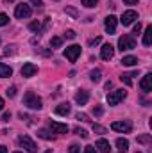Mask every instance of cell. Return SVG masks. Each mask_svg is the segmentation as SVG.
<instances>
[{
	"label": "cell",
	"mask_w": 152,
	"mask_h": 153,
	"mask_svg": "<svg viewBox=\"0 0 152 153\" xmlns=\"http://www.w3.org/2000/svg\"><path fill=\"white\" fill-rule=\"evenodd\" d=\"M75 117L79 119V121H90V119H88V116H86V114H82V112H79V114H77Z\"/></svg>",
	"instance_id": "cell-34"
},
{
	"label": "cell",
	"mask_w": 152,
	"mask_h": 153,
	"mask_svg": "<svg viewBox=\"0 0 152 153\" xmlns=\"http://www.w3.org/2000/svg\"><path fill=\"white\" fill-rule=\"evenodd\" d=\"M100 41H102V38H95V39H91V41H90V46H95V45H99Z\"/></svg>",
	"instance_id": "cell-37"
},
{
	"label": "cell",
	"mask_w": 152,
	"mask_h": 153,
	"mask_svg": "<svg viewBox=\"0 0 152 153\" xmlns=\"http://www.w3.org/2000/svg\"><path fill=\"white\" fill-rule=\"evenodd\" d=\"M123 2H125V4H127V5H134V4H136V2H138V0H123Z\"/></svg>",
	"instance_id": "cell-43"
},
{
	"label": "cell",
	"mask_w": 152,
	"mask_h": 153,
	"mask_svg": "<svg viewBox=\"0 0 152 153\" xmlns=\"http://www.w3.org/2000/svg\"><path fill=\"white\" fill-rule=\"evenodd\" d=\"M38 137H41V139H45V141H52L54 139V135L48 132V130H45V128H41V130H38Z\"/></svg>",
	"instance_id": "cell-22"
},
{
	"label": "cell",
	"mask_w": 152,
	"mask_h": 153,
	"mask_svg": "<svg viewBox=\"0 0 152 153\" xmlns=\"http://www.w3.org/2000/svg\"><path fill=\"white\" fill-rule=\"evenodd\" d=\"M65 11H66L68 14H72V16H77V11H75V9H74V7H66Z\"/></svg>",
	"instance_id": "cell-36"
},
{
	"label": "cell",
	"mask_w": 152,
	"mask_h": 153,
	"mask_svg": "<svg viewBox=\"0 0 152 153\" xmlns=\"http://www.w3.org/2000/svg\"><path fill=\"white\" fill-rule=\"evenodd\" d=\"M116 148H118L122 153H125L127 150H129V141H127V139H122V137L116 139Z\"/></svg>",
	"instance_id": "cell-18"
},
{
	"label": "cell",
	"mask_w": 152,
	"mask_h": 153,
	"mask_svg": "<svg viewBox=\"0 0 152 153\" xmlns=\"http://www.w3.org/2000/svg\"><path fill=\"white\" fill-rule=\"evenodd\" d=\"M74 132H75L77 135H79V137H82V139H88V132H86L84 128H79V126H77V128L74 130Z\"/></svg>",
	"instance_id": "cell-29"
},
{
	"label": "cell",
	"mask_w": 152,
	"mask_h": 153,
	"mask_svg": "<svg viewBox=\"0 0 152 153\" xmlns=\"http://www.w3.org/2000/svg\"><path fill=\"white\" fill-rule=\"evenodd\" d=\"M50 130H52V134H66L68 132V125L57 123V121H50Z\"/></svg>",
	"instance_id": "cell-12"
},
{
	"label": "cell",
	"mask_w": 152,
	"mask_h": 153,
	"mask_svg": "<svg viewBox=\"0 0 152 153\" xmlns=\"http://www.w3.org/2000/svg\"><path fill=\"white\" fill-rule=\"evenodd\" d=\"M7 23H9V16L4 14V13H0V27H4V25H7Z\"/></svg>",
	"instance_id": "cell-30"
},
{
	"label": "cell",
	"mask_w": 152,
	"mask_h": 153,
	"mask_svg": "<svg viewBox=\"0 0 152 153\" xmlns=\"http://www.w3.org/2000/svg\"><path fill=\"white\" fill-rule=\"evenodd\" d=\"M14 153H22V152H14Z\"/></svg>",
	"instance_id": "cell-48"
},
{
	"label": "cell",
	"mask_w": 152,
	"mask_h": 153,
	"mask_svg": "<svg viewBox=\"0 0 152 153\" xmlns=\"http://www.w3.org/2000/svg\"><path fill=\"white\" fill-rule=\"evenodd\" d=\"M29 29H31L32 32H41V23H39V22H31Z\"/></svg>",
	"instance_id": "cell-26"
},
{
	"label": "cell",
	"mask_w": 152,
	"mask_h": 153,
	"mask_svg": "<svg viewBox=\"0 0 152 153\" xmlns=\"http://www.w3.org/2000/svg\"><path fill=\"white\" fill-rule=\"evenodd\" d=\"M100 75H102V71H100V70H93V71L90 73L91 82H100Z\"/></svg>",
	"instance_id": "cell-24"
},
{
	"label": "cell",
	"mask_w": 152,
	"mask_h": 153,
	"mask_svg": "<svg viewBox=\"0 0 152 153\" xmlns=\"http://www.w3.org/2000/svg\"><path fill=\"white\" fill-rule=\"evenodd\" d=\"M11 75H13V70L7 64L0 62V78H7V76H11Z\"/></svg>",
	"instance_id": "cell-17"
},
{
	"label": "cell",
	"mask_w": 152,
	"mask_h": 153,
	"mask_svg": "<svg viewBox=\"0 0 152 153\" xmlns=\"http://www.w3.org/2000/svg\"><path fill=\"white\" fill-rule=\"evenodd\" d=\"M95 148L100 153H109L111 152V146H109V143H108L106 139H99V141L95 143Z\"/></svg>",
	"instance_id": "cell-14"
},
{
	"label": "cell",
	"mask_w": 152,
	"mask_h": 153,
	"mask_svg": "<svg viewBox=\"0 0 152 153\" xmlns=\"http://www.w3.org/2000/svg\"><path fill=\"white\" fill-rule=\"evenodd\" d=\"M70 111H72V105L66 102V103H61V105H57L56 107V114L59 116H68L70 114Z\"/></svg>",
	"instance_id": "cell-16"
},
{
	"label": "cell",
	"mask_w": 152,
	"mask_h": 153,
	"mask_svg": "<svg viewBox=\"0 0 152 153\" xmlns=\"http://www.w3.org/2000/svg\"><path fill=\"white\" fill-rule=\"evenodd\" d=\"M2 109H4V100L0 98V111H2Z\"/></svg>",
	"instance_id": "cell-46"
},
{
	"label": "cell",
	"mask_w": 152,
	"mask_h": 153,
	"mask_svg": "<svg viewBox=\"0 0 152 153\" xmlns=\"http://www.w3.org/2000/svg\"><path fill=\"white\" fill-rule=\"evenodd\" d=\"M93 114L97 116V117H100V116L104 114V109H102L100 105H97V107H93Z\"/></svg>",
	"instance_id": "cell-31"
},
{
	"label": "cell",
	"mask_w": 152,
	"mask_h": 153,
	"mask_svg": "<svg viewBox=\"0 0 152 153\" xmlns=\"http://www.w3.org/2000/svg\"><path fill=\"white\" fill-rule=\"evenodd\" d=\"M136 153H141V152H136Z\"/></svg>",
	"instance_id": "cell-49"
},
{
	"label": "cell",
	"mask_w": 152,
	"mask_h": 153,
	"mask_svg": "<svg viewBox=\"0 0 152 153\" xmlns=\"http://www.w3.org/2000/svg\"><path fill=\"white\" fill-rule=\"evenodd\" d=\"M150 43H152V27L149 25L145 29V34H143V45L145 46H150Z\"/></svg>",
	"instance_id": "cell-21"
},
{
	"label": "cell",
	"mask_w": 152,
	"mask_h": 153,
	"mask_svg": "<svg viewBox=\"0 0 152 153\" xmlns=\"http://www.w3.org/2000/svg\"><path fill=\"white\" fill-rule=\"evenodd\" d=\"M61 45H63V39L61 38H52L50 39V46H52V48H59Z\"/></svg>",
	"instance_id": "cell-25"
},
{
	"label": "cell",
	"mask_w": 152,
	"mask_h": 153,
	"mask_svg": "<svg viewBox=\"0 0 152 153\" xmlns=\"http://www.w3.org/2000/svg\"><path fill=\"white\" fill-rule=\"evenodd\" d=\"M4 2H5V4H9V2H14V0H4Z\"/></svg>",
	"instance_id": "cell-47"
},
{
	"label": "cell",
	"mask_w": 152,
	"mask_h": 153,
	"mask_svg": "<svg viewBox=\"0 0 152 153\" xmlns=\"http://www.w3.org/2000/svg\"><path fill=\"white\" fill-rule=\"evenodd\" d=\"M84 153H97V150H95L93 146H86V148H84Z\"/></svg>",
	"instance_id": "cell-39"
},
{
	"label": "cell",
	"mask_w": 152,
	"mask_h": 153,
	"mask_svg": "<svg viewBox=\"0 0 152 153\" xmlns=\"http://www.w3.org/2000/svg\"><path fill=\"white\" fill-rule=\"evenodd\" d=\"M11 119V112H4V116H2V121H9Z\"/></svg>",
	"instance_id": "cell-41"
},
{
	"label": "cell",
	"mask_w": 152,
	"mask_h": 153,
	"mask_svg": "<svg viewBox=\"0 0 152 153\" xmlns=\"http://www.w3.org/2000/svg\"><path fill=\"white\" fill-rule=\"evenodd\" d=\"M132 48H136V41H134V38L131 34L120 36V39H118V50L127 52V50H132Z\"/></svg>",
	"instance_id": "cell-2"
},
{
	"label": "cell",
	"mask_w": 152,
	"mask_h": 153,
	"mask_svg": "<svg viewBox=\"0 0 152 153\" xmlns=\"http://www.w3.org/2000/svg\"><path fill=\"white\" fill-rule=\"evenodd\" d=\"M20 117H22V119H25V121H29V119H31V117H29V116H27V114H23V112H22V114H20Z\"/></svg>",
	"instance_id": "cell-44"
},
{
	"label": "cell",
	"mask_w": 152,
	"mask_h": 153,
	"mask_svg": "<svg viewBox=\"0 0 152 153\" xmlns=\"http://www.w3.org/2000/svg\"><path fill=\"white\" fill-rule=\"evenodd\" d=\"M68 152L70 153H79L81 152V146H79V144H72V146L68 148Z\"/></svg>",
	"instance_id": "cell-33"
},
{
	"label": "cell",
	"mask_w": 152,
	"mask_h": 153,
	"mask_svg": "<svg viewBox=\"0 0 152 153\" xmlns=\"http://www.w3.org/2000/svg\"><path fill=\"white\" fill-rule=\"evenodd\" d=\"M36 73H38V66L36 64H32V62H25L23 64V68H22V76L23 78H31Z\"/></svg>",
	"instance_id": "cell-9"
},
{
	"label": "cell",
	"mask_w": 152,
	"mask_h": 153,
	"mask_svg": "<svg viewBox=\"0 0 152 153\" xmlns=\"http://www.w3.org/2000/svg\"><path fill=\"white\" fill-rule=\"evenodd\" d=\"M23 103H25L29 109H34V111H39V109L43 107L41 98H39L36 93H32V91H27V93H25V96H23Z\"/></svg>",
	"instance_id": "cell-1"
},
{
	"label": "cell",
	"mask_w": 152,
	"mask_h": 153,
	"mask_svg": "<svg viewBox=\"0 0 152 153\" xmlns=\"http://www.w3.org/2000/svg\"><path fill=\"white\" fill-rule=\"evenodd\" d=\"M122 64H123V66H136V64H138V59H136L134 55H125V57L122 59Z\"/></svg>",
	"instance_id": "cell-20"
},
{
	"label": "cell",
	"mask_w": 152,
	"mask_h": 153,
	"mask_svg": "<svg viewBox=\"0 0 152 153\" xmlns=\"http://www.w3.org/2000/svg\"><path fill=\"white\" fill-rule=\"evenodd\" d=\"M18 143H20L22 148H25L29 153H38V146H36V143H34L29 135H20Z\"/></svg>",
	"instance_id": "cell-3"
},
{
	"label": "cell",
	"mask_w": 152,
	"mask_h": 153,
	"mask_svg": "<svg viewBox=\"0 0 152 153\" xmlns=\"http://www.w3.org/2000/svg\"><path fill=\"white\" fill-rule=\"evenodd\" d=\"M140 30H141V23H136L134 25V34H140Z\"/></svg>",
	"instance_id": "cell-42"
},
{
	"label": "cell",
	"mask_w": 152,
	"mask_h": 153,
	"mask_svg": "<svg viewBox=\"0 0 152 153\" xmlns=\"http://www.w3.org/2000/svg\"><path fill=\"white\" fill-rule=\"evenodd\" d=\"M111 128H113L114 132H120V134H129L132 130V125L129 121H114L113 125H111Z\"/></svg>",
	"instance_id": "cell-7"
},
{
	"label": "cell",
	"mask_w": 152,
	"mask_h": 153,
	"mask_svg": "<svg viewBox=\"0 0 152 153\" xmlns=\"http://www.w3.org/2000/svg\"><path fill=\"white\" fill-rule=\"evenodd\" d=\"M138 75V71H132V73H123V75L120 76V80L125 84V85H132V76Z\"/></svg>",
	"instance_id": "cell-19"
},
{
	"label": "cell",
	"mask_w": 152,
	"mask_h": 153,
	"mask_svg": "<svg viewBox=\"0 0 152 153\" xmlns=\"http://www.w3.org/2000/svg\"><path fill=\"white\" fill-rule=\"evenodd\" d=\"M0 153H7V148L5 146H0Z\"/></svg>",
	"instance_id": "cell-45"
},
{
	"label": "cell",
	"mask_w": 152,
	"mask_h": 153,
	"mask_svg": "<svg viewBox=\"0 0 152 153\" xmlns=\"http://www.w3.org/2000/svg\"><path fill=\"white\" fill-rule=\"evenodd\" d=\"M97 4H99V0H82V5L84 7H97Z\"/></svg>",
	"instance_id": "cell-28"
},
{
	"label": "cell",
	"mask_w": 152,
	"mask_h": 153,
	"mask_svg": "<svg viewBox=\"0 0 152 153\" xmlns=\"http://www.w3.org/2000/svg\"><path fill=\"white\" fill-rule=\"evenodd\" d=\"M65 38L74 39V38H75V32H74V30H66V32H65Z\"/></svg>",
	"instance_id": "cell-35"
},
{
	"label": "cell",
	"mask_w": 152,
	"mask_h": 153,
	"mask_svg": "<svg viewBox=\"0 0 152 153\" xmlns=\"http://www.w3.org/2000/svg\"><path fill=\"white\" fill-rule=\"evenodd\" d=\"M138 143H140V144H150V143H152L150 134H143V135H138Z\"/></svg>",
	"instance_id": "cell-23"
},
{
	"label": "cell",
	"mask_w": 152,
	"mask_h": 153,
	"mask_svg": "<svg viewBox=\"0 0 152 153\" xmlns=\"http://www.w3.org/2000/svg\"><path fill=\"white\" fill-rule=\"evenodd\" d=\"M14 48H16V46H7V50H4V53H5V55H9V53H14Z\"/></svg>",
	"instance_id": "cell-38"
},
{
	"label": "cell",
	"mask_w": 152,
	"mask_h": 153,
	"mask_svg": "<svg viewBox=\"0 0 152 153\" xmlns=\"http://www.w3.org/2000/svg\"><path fill=\"white\" fill-rule=\"evenodd\" d=\"M5 93H7V96H9V98H14V96H16V87L13 85V87H9Z\"/></svg>",
	"instance_id": "cell-32"
},
{
	"label": "cell",
	"mask_w": 152,
	"mask_h": 153,
	"mask_svg": "<svg viewBox=\"0 0 152 153\" xmlns=\"http://www.w3.org/2000/svg\"><path fill=\"white\" fill-rule=\"evenodd\" d=\"M113 55H114V48H113V45H104L102 48H100V57L104 59V61H109V59H113Z\"/></svg>",
	"instance_id": "cell-10"
},
{
	"label": "cell",
	"mask_w": 152,
	"mask_h": 153,
	"mask_svg": "<svg viewBox=\"0 0 152 153\" xmlns=\"http://www.w3.org/2000/svg\"><path fill=\"white\" fill-rule=\"evenodd\" d=\"M31 14H32V9H31V5H27V4H18L16 9H14V16L20 18V20L29 18Z\"/></svg>",
	"instance_id": "cell-5"
},
{
	"label": "cell",
	"mask_w": 152,
	"mask_h": 153,
	"mask_svg": "<svg viewBox=\"0 0 152 153\" xmlns=\"http://www.w3.org/2000/svg\"><path fill=\"white\" fill-rule=\"evenodd\" d=\"M88 100H90V93H88V91H79L75 94V102L79 105H86Z\"/></svg>",
	"instance_id": "cell-15"
},
{
	"label": "cell",
	"mask_w": 152,
	"mask_h": 153,
	"mask_svg": "<svg viewBox=\"0 0 152 153\" xmlns=\"http://www.w3.org/2000/svg\"><path fill=\"white\" fill-rule=\"evenodd\" d=\"M125 96H127V91H123V89H116V91H113V93L108 94V103H109V105H118Z\"/></svg>",
	"instance_id": "cell-4"
},
{
	"label": "cell",
	"mask_w": 152,
	"mask_h": 153,
	"mask_svg": "<svg viewBox=\"0 0 152 153\" xmlns=\"http://www.w3.org/2000/svg\"><path fill=\"white\" fill-rule=\"evenodd\" d=\"M91 128H93V132H97V134H106V132H108L104 126H100V125H97V123H93Z\"/></svg>",
	"instance_id": "cell-27"
},
{
	"label": "cell",
	"mask_w": 152,
	"mask_h": 153,
	"mask_svg": "<svg viewBox=\"0 0 152 153\" xmlns=\"http://www.w3.org/2000/svg\"><path fill=\"white\" fill-rule=\"evenodd\" d=\"M79 55H81V46H79V45H72V46H68V48L65 50V57H66L70 62H75Z\"/></svg>",
	"instance_id": "cell-6"
},
{
	"label": "cell",
	"mask_w": 152,
	"mask_h": 153,
	"mask_svg": "<svg viewBox=\"0 0 152 153\" xmlns=\"http://www.w3.org/2000/svg\"><path fill=\"white\" fill-rule=\"evenodd\" d=\"M116 22H118V18H116V16H113V14L106 18V23H104V27H106L108 34H114V32H116Z\"/></svg>",
	"instance_id": "cell-11"
},
{
	"label": "cell",
	"mask_w": 152,
	"mask_h": 153,
	"mask_svg": "<svg viewBox=\"0 0 152 153\" xmlns=\"http://www.w3.org/2000/svg\"><path fill=\"white\" fill-rule=\"evenodd\" d=\"M140 87H141V91H145V93L152 91V75H150V73H147V75L141 78V82H140Z\"/></svg>",
	"instance_id": "cell-13"
},
{
	"label": "cell",
	"mask_w": 152,
	"mask_h": 153,
	"mask_svg": "<svg viewBox=\"0 0 152 153\" xmlns=\"http://www.w3.org/2000/svg\"><path fill=\"white\" fill-rule=\"evenodd\" d=\"M136 20H138V13H136V11H125V13L122 14V18H120V22H122V25H123V27L132 25Z\"/></svg>",
	"instance_id": "cell-8"
},
{
	"label": "cell",
	"mask_w": 152,
	"mask_h": 153,
	"mask_svg": "<svg viewBox=\"0 0 152 153\" xmlns=\"http://www.w3.org/2000/svg\"><path fill=\"white\" fill-rule=\"evenodd\" d=\"M31 4L36 5V7H41V5H43V0H31Z\"/></svg>",
	"instance_id": "cell-40"
}]
</instances>
